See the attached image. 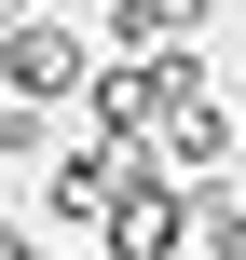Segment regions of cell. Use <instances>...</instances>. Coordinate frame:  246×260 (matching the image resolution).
<instances>
[{
    "instance_id": "1",
    "label": "cell",
    "mask_w": 246,
    "mask_h": 260,
    "mask_svg": "<svg viewBox=\"0 0 246 260\" xmlns=\"http://www.w3.org/2000/svg\"><path fill=\"white\" fill-rule=\"evenodd\" d=\"M0 82H14L27 110H68V96L96 82V55H82V27H55V14H14V27H0Z\"/></svg>"
},
{
    "instance_id": "2",
    "label": "cell",
    "mask_w": 246,
    "mask_h": 260,
    "mask_svg": "<svg viewBox=\"0 0 246 260\" xmlns=\"http://www.w3.org/2000/svg\"><path fill=\"white\" fill-rule=\"evenodd\" d=\"M55 151H68V137H55V110H27V96H14V110H0V165H55Z\"/></svg>"
}]
</instances>
